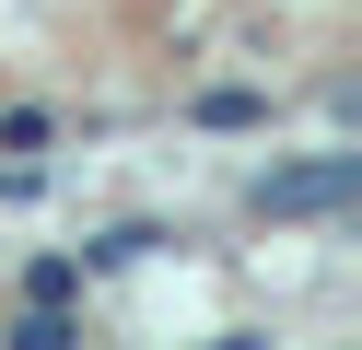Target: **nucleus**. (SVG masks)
<instances>
[{
    "label": "nucleus",
    "instance_id": "20e7f679",
    "mask_svg": "<svg viewBox=\"0 0 362 350\" xmlns=\"http://www.w3.org/2000/svg\"><path fill=\"white\" fill-rule=\"evenodd\" d=\"M152 245H175L164 222H117V233H94V245H82V280H105V269H141Z\"/></svg>",
    "mask_w": 362,
    "mask_h": 350
},
{
    "label": "nucleus",
    "instance_id": "39448f33",
    "mask_svg": "<svg viewBox=\"0 0 362 350\" xmlns=\"http://www.w3.org/2000/svg\"><path fill=\"white\" fill-rule=\"evenodd\" d=\"M59 152V117L47 105H0V163H47Z\"/></svg>",
    "mask_w": 362,
    "mask_h": 350
},
{
    "label": "nucleus",
    "instance_id": "423d86ee",
    "mask_svg": "<svg viewBox=\"0 0 362 350\" xmlns=\"http://www.w3.org/2000/svg\"><path fill=\"white\" fill-rule=\"evenodd\" d=\"M94 280H82V257H35L24 269V303H82Z\"/></svg>",
    "mask_w": 362,
    "mask_h": 350
},
{
    "label": "nucleus",
    "instance_id": "f03ea898",
    "mask_svg": "<svg viewBox=\"0 0 362 350\" xmlns=\"http://www.w3.org/2000/svg\"><path fill=\"white\" fill-rule=\"evenodd\" d=\"M0 350H82V303H24V292H12Z\"/></svg>",
    "mask_w": 362,
    "mask_h": 350
},
{
    "label": "nucleus",
    "instance_id": "7ed1b4c3",
    "mask_svg": "<svg viewBox=\"0 0 362 350\" xmlns=\"http://www.w3.org/2000/svg\"><path fill=\"white\" fill-rule=\"evenodd\" d=\"M187 129H269V82H211V93H187Z\"/></svg>",
    "mask_w": 362,
    "mask_h": 350
},
{
    "label": "nucleus",
    "instance_id": "f257e3e1",
    "mask_svg": "<svg viewBox=\"0 0 362 350\" xmlns=\"http://www.w3.org/2000/svg\"><path fill=\"white\" fill-rule=\"evenodd\" d=\"M351 199H362V152H304V163L245 175V210L257 222H339Z\"/></svg>",
    "mask_w": 362,
    "mask_h": 350
}]
</instances>
